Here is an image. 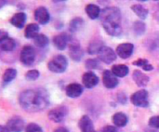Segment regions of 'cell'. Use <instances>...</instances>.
Masks as SVG:
<instances>
[{
  "label": "cell",
  "mask_w": 159,
  "mask_h": 132,
  "mask_svg": "<svg viewBox=\"0 0 159 132\" xmlns=\"http://www.w3.org/2000/svg\"><path fill=\"white\" fill-rule=\"evenodd\" d=\"M19 101L20 106L28 112L42 111L49 104L48 94L43 89L24 90L20 93Z\"/></svg>",
  "instance_id": "cell-1"
},
{
  "label": "cell",
  "mask_w": 159,
  "mask_h": 132,
  "mask_svg": "<svg viewBox=\"0 0 159 132\" xmlns=\"http://www.w3.org/2000/svg\"><path fill=\"white\" fill-rule=\"evenodd\" d=\"M102 24L106 33L111 36H119L122 34L121 11L116 7H104L100 16Z\"/></svg>",
  "instance_id": "cell-2"
},
{
  "label": "cell",
  "mask_w": 159,
  "mask_h": 132,
  "mask_svg": "<svg viewBox=\"0 0 159 132\" xmlns=\"http://www.w3.org/2000/svg\"><path fill=\"white\" fill-rule=\"evenodd\" d=\"M68 61L63 55H56L54 56L48 63V68L49 71L55 74H61L65 72L67 69Z\"/></svg>",
  "instance_id": "cell-3"
},
{
  "label": "cell",
  "mask_w": 159,
  "mask_h": 132,
  "mask_svg": "<svg viewBox=\"0 0 159 132\" xmlns=\"http://www.w3.org/2000/svg\"><path fill=\"white\" fill-rule=\"evenodd\" d=\"M20 59L24 66H31L35 60V51L34 48L29 45L24 46L20 50Z\"/></svg>",
  "instance_id": "cell-4"
},
{
  "label": "cell",
  "mask_w": 159,
  "mask_h": 132,
  "mask_svg": "<svg viewBox=\"0 0 159 132\" xmlns=\"http://www.w3.org/2000/svg\"><path fill=\"white\" fill-rule=\"evenodd\" d=\"M131 103L137 107H148V92L145 89H141L133 93L130 97Z\"/></svg>",
  "instance_id": "cell-5"
},
{
  "label": "cell",
  "mask_w": 159,
  "mask_h": 132,
  "mask_svg": "<svg viewBox=\"0 0 159 132\" xmlns=\"http://www.w3.org/2000/svg\"><path fill=\"white\" fill-rule=\"evenodd\" d=\"M67 114H68V109L65 106H60L49 111L48 116L49 120L56 122V123H61L65 118Z\"/></svg>",
  "instance_id": "cell-6"
},
{
  "label": "cell",
  "mask_w": 159,
  "mask_h": 132,
  "mask_svg": "<svg viewBox=\"0 0 159 132\" xmlns=\"http://www.w3.org/2000/svg\"><path fill=\"white\" fill-rule=\"evenodd\" d=\"M116 55L117 54L111 48L104 46L99 52L98 57H99V60H101L104 63L111 64L112 62H114L116 60Z\"/></svg>",
  "instance_id": "cell-7"
},
{
  "label": "cell",
  "mask_w": 159,
  "mask_h": 132,
  "mask_svg": "<svg viewBox=\"0 0 159 132\" xmlns=\"http://www.w3.org/2000/svg\"><path fill=\"white\" fill-rule=\"evenodd\" d=\"M15 48H16L15 40L10 38L7 33L2 31L0 35V48L3 51H12Z\"/></svg>",
  "instance_id": "cell-8"
},
{
  "label": "cell",
  "mask_w": 159,
  "mask_h": 132,
  "mask_svg": "<svg viewBox=\"0 0 159 132\" xmlns=\"http://www.w3.org/2000/svg\"><path fill=\"white\" fill-rule=\"evenodd\" d=\"M70 41H71V37L67 34H65V33L57 34L52 39L53 45L59 50H64L66 48V47L69 46Z\"/></svg>",
  "instance_id": "cell-9"
},
{
  "label": "cell",
  "mask_w": 159,
  "mask_h": 132,
  "mask_svg": "<svg viewBox=\"0 0 159 132\" xmlns=\"http://www.w3.org/2000/svg\"><path fill=\"white\" fill-rule=\"evenodd\" d=\"M102 82H103L104 87L109 89H115L119 83L117 77L110 70H104L102 74Z\"/></svg>",
  "instance_id": "cell-10"
},
{
  "label": "cell",
  "mask_w": 159,
  "mask_h": 132,
  "mask_svg": "<svg viewBox=\"0 0 159 132\" xmlns=\"http://www.w3.org/2000/svg\"><path fill=\"white\" fill-rule=\"evenodd\" d=\"M134 50V45L131 43H123L120 44L119 46H117L116 48V54L117 56H119V58L126 60L129 59Z\"/></svg>",
  "instance_id": "cell-11"
},
{
  "label": "cell",
  "mask_w": 159,
  "mask_h": 132,
  "mask_svg": "<svg viewBox=\"0 0 159 132\" xmlns=\"http://www.w3.org/2000/svg\"><path fill=\"white\" fill-rule=\"evenodd\" d=\"M34 19L35 20L42 25L48 23L50 20V15L48 10L45 7H39L34 10Z\"/></svg>",
  "instance_id": "cell-12"
},
{
  "label": "cell",
  "mask_w": 159,
  "mask_h": 132,
  "mask_svg": "<svg viewBox=\"0 0 159 132\" xmlns=\"http://www.w3.org/2000/svg\"><path fill=\"white\" fill-rule=\"evenodd\" d=\"M69 55L75 61H79L84 55V52L79 44L77 42H75L72 38L69 43Z\"/></svg>",
  "instance_id": "cell-13"
},
{
  "label": "cell",
  "mask_w": 159,
  "mask_h": 132,
  "mask_svg": "<svg viewBox=\"0 0 159 132\" xmlns=\"http://www.w3.org/2000/svg\"><path fill=\"white\" fill-rule=\"evenodd\" d=\"M83 85L87 89H92L99 83V77L92 72H87L82 76Z\"/></svg>",
  "instance_id": "cell-14"
},
{
  "label": "cell",
  "mask_w": 159,
  "mask_h": 132,
  "mask_svg": "<svg viewBox=\"0 0 159 132\" xmlns=\"http://www.w3.org/2000/svg\"><path fill=\"white\" fill-rule=\"evenodd\" d=\"M7 127L11 132H21L24 130V121L19 116H15L8 120Z\"/></svg>",
  "instance_id": "cell-15"
},
{
  "label": "cell",
  "mask_w": 159,
  "mask_h": 132,
  "mask_svg": "<svg viewBox=\"0 0 159 132\" xmlns=\"http://www.w3.org/2000/svg\"><path fill=\"white\" fill-rule=\"evenodd\" d=\"M81 132H95L92 120L88 116H83L78 123Z\"/></svg>",
  "instance_id": "cell-16"
},
{
  "label": "cell",
  "mask_w": 159,
  "mask_h": 132,
  "mask_svg": "<svg viewBox=\"0 0 159 132\" xmlns=\"http://www.w3.org/2000/svg\"><path fill=\"white\" fill-rule=\"evenodd\" d=\"M83 93V88L80 84L72 83L66 87V95L70 98H77Z\"/></svg>",
  "instance_id": "cell-17"
},
{
  "label": "cell",
  "mask_w": 159,
  "mask_h": 132,
  "mask_svg": "<svg viewBox=\"0 0 159 132\" xmlns=\"http://www.w3.org/2000/svg\"><path fill=\"white\" fill-rule=\"evenodd\" d=\"M133 79H134V81H135V83L139 86V87H145L148 83H149V81H150V78H149V76L148 75H146L145 74H143V73H142L141 71H139V70H135L134 72H133Z\"/></svg>",
  "instance_id": "cell-18"
},
{
  "label": "cell",
  "mask_w": 159,
  "mask_h": 132,
  "mask_svg": "<svg viewBox=\"0 0 159 132\" xmlns=\"http://www.w3.org/2000/svg\"><path fill=\"white\" fill-rule=\"evenodd\" d=\"M25 21H26V15L24 12H18V13L14 14L12 16V18L10 19V23L19 29H20L24 26Z\"/></svg>",
  "instance_id": "cell-19"
},
{
  "label": "cell",
  "mask_w": 159,
  "mask_h": 132,
  "mask_svg": "<svg viewBox=\"0 0 159 132\" xmlns=\"http://www.w3.org/2000/svg\"><path fill=\"white\" fill-rule=\"evenodd\" d=\"M86 13L89 16V18H90L91 20H96L98 18H100L101 16V8L99 7V6L95 5V4H88L86 6Z\"/></svg>",
  "instance_id": "cell-20"
},
{
  "label": "cell",
  "mask_w": 159,
  "mask_h": 132,
  "mask_svg": "<svg viewBox=\"0 0 159 132\" xmlns=\"http://www.w3.org/2000/svg\"><path fill=\"white\" fill-rule=\"evenodd\" d=\"M112 120H113L114 125H116V127H119V128L125 127L129 122V118H128L127 115H125L124 113H120V112L116 113L113 116Z\"/></svg>",
  "instance_id": "cell-21"
},
{
  "label": "cell",
  "mask_w": 159,
  "mask_h": 132,
  "mask_svg": "<svg viewBox=\"0 0 159 132\" xmlns=\"http://www.w3.org/2000/svg\"><path fill=\"white\" fill-rule=\"evenodd\" d=\"M39 32V26L36 23H30L26 26L24 31V35L28 39H34L38 35Z\"/></svg>",
  "instance_id": "cell-22"
},
{
  "label": "cell",
  "mask_w": 159,
  "mask_h": 132,
  "mask_svg": "<svg viewBox=\"0 0 159 132\" xmlns=\"http://www.w3.org/2000/svg\"><path fill=\"white\" fill-rule=\"evenodd\" d=\"M111 71L117 77H125L126 75H129V69L125 64H116V65H114L112 67V70Z\"/></svg>",
  "instance_id": "cell-23"
},
{
  "label": "cell",
  "mask_w": 159,
  "mask_h": 132,
  "mask_svg": "<svg viewBox=\"0 0 159 132\" xmlns=\"http://www.w3.org/2000/svg\"><path fill=\"white\" fill-rule=\"evenodd\" d=\"M131 10L142 20H145L148 16V9H146L144 7H143L142 5H139V4H136V5H133L131 6Z\"/></svg>",
  "instance_id": "cell-24"
},
{
  "label": "cell",
  "mask_w": 159,
  "mask_h": 132,
  "mask_svg": "<svg viewBox=\"0 0 159 132\" xmlns=\"http://www.w3.org/2000/svg\"><path fill=\"white\" fill-rule=\"evenodd\" d=\"M104 47L103 42L102 40H95L92 41L91 43H89V47H88V52L91 55L93 54H99V52L101 51V49Z\"/></svg>",
  "instance_id": "cell-25"
},
{
  "label": "cell",
  "mask_w": 159,
  "mask_h": 132,
  "mask_svg": "<svg viewBox=\"0 0 159 132\" xmlns=\"http://www.w3.org/2000/svg\"><path fill=\"white\" fill-rule=\"evenodd\" d=\"M17 76V71L13 68H8L5 71L2 80H3V86H6L9 84L15 77Z\"/></svg>",
  "instance_id": "cell-26"
},
{
  "label": "cell",
  "mask_w": 159,
  "mask_h": 132,
  "mask_svg": "<svg viewBox=\"0 0 159 132\" xmlns=\"http://www.w3.org/2000/svg\"><path fill=\"white\" fill-rule=\"evenodd\" d=\"M84 25V20L79 18V17H76L75 19H73L70 23H69V30L72 32V33H75L77 31H79Z\"/></svg>",
  "instance_id": "cell-27"
},
{
  "label": "cell",
  "mask_w": 159,
  "mask_h": 132,
  "mask_svg": "<svg viewBox=\"0 0 159 132\" xmlns=\"http://www.w3.org/2000/svg\"><path fill=\"white\" fill-rule=\"evenodd\" d=\"M34 41L35 46L38 47V48H43L47 47L48 45V42H49L48 36L45 35V34H38L34 39Z\"/></svg>",
  "instance_id": "cell-28"
},
{
  "label": "cell",
  "mask_w": 159,
  "mask_h": 132,
  "mask_svg": "<svg viewBox=\"0 0 159 132\" xmlns=\"http://www.w3.org/2000/svg\"><path fill=\"white\" fill-rule=\"evenodd\" d=\"M133 65H136L138 67H142L143 70L147 71V72L152 71L154 69L153 65H151L146 59H139V60H137V61H135L133 62Z\"/></svg>",
  "instance_id": "cell-29"
},
{
  "label": "cell",
  "mask_w": 159,
  "mask_h": 132,
  "mask_svg": "<svg viewBox=\"0 0 159 132\" xmlns=\"http://www.w3.org/2000/svg\"><path fill=\"white\" fill-rule=\"evenodd\" d=\"M146 30V25L143 20H137L133 23V32L137 35H142Z\"/></svg>",
  "instance_id": "cell-30"
},
{
  "label": "cell",
  "mask_w": 159,
  "mask_h": 132,
  "mask_svg": "<svg viewBox=\"0 0 159 132\" xmlns=\"http://www.w3.org/2000/svg\"><path fill=\"white\" fill-rule=\"evenodd\" d=\"M86 67L88 69H99L100 62L97 59H89L86 61Z\"/></svg>",
  "instance_id": "cell-31"
},
{
  "label": "cell",
  "mask_w": 159,
  "mask_h": 132,
  "mask_svg": "<svg viewBox=\"0 0 159 132\" xmlns=\"http://www.w3.org/2000/svg\"><path fill=\"white\" fill-rule=\"evenodd\" d=\"M39 72L37 70H30L26 73L25 75V78L29 81H34L35 79H37L39 77Z\"/></svg>",
  "instance_id": "cell-32"
},
{
  "label": "cell",
  "mask_w": 159,
  "mask_h": 132,
  "mask_svg": "<svg viewBox=\"0 0 159 132\" xmlns=\"http://www.w3.org/2000/svg\"><path fill=\"white\" fill-rule=\"evenodd\" d=\"M25 132H43V130L38 125H36L34 123H31L26 127Z\"/></svg>",
  "instance_id": "cell-33"
},
{
  "label": "cell",
  "mask_w": 159,
  "mask_h": 132,
  "mask_svg": "<svg viewBox=\"0 0 159 132\" xmlns=\"http://www.w3.org/2000/svg\"><path fill=\"white\" fill-rule=\"evenodd\" d=\"M149 126L153 129H159V116H153L149 119V122H148Z\"/></svg>",
  "instance_id": "cell-34"
},
{
  "label": "cell",
  "mask_w": 159,
  "mask_h": 132,
  "mask_svg": "<svg viewBox=\"0 0 159 132\" xmlns=\"http://www.w3.org/2000/svg\"><path fill=\"white\" fill-rule=\"evenodd\" d=\"M101 132H118V131H117V130H116L115 127H113V126H106V127H104V128L102 130V131Z\"/></svg>",
  "instance_id": "cell-35"
},
{
  "label": "cell",
  "mask_w": 159,
  "mask_h": 132,
  "mask_svg": "<svg viewBox=\"0 0 159 132\" xmlns=\"http://www.w3.org/2000/svg\"><path fill=\"white\" fill-rule=\"evenodd\" d=\"M54 132H69V131H68L65 128H63V127H60V128L56 129Z\"/></svg>",
  "instance_id": "cell-36"
},
{
  "label": "cell",
  "mask_w": 159,
  "mask_h": 132,
  "mask_svg": "<svg viewBox=\"0 0 159 132\" xmlns=\"http://www.w3.org/2000/svg\"><path fill=\"white\" fill-rule=\"evenodd\" d=\"M10 130L7 129V127H5V126H2L1 127V130H0V132H9Z\"/></svg>",
  "instance_id": "cell-37"
},
{
  "label": "cell",
  "mask_w": 159,
  "mask_h": 132,
  "mask_svg": "<svg viewBox=\"0 0 159 132\" xmlns=\"http://www.w3.org/2000/svg\"><path fill=\"white\" fill-rule=\"evenodd\" d=\"M54 3H59V2H63V1H66V0H52Z\"/></svg>",
  "instance_id": "cell-38"
},
{
  "label": "cell",
  "mask_w": 159,
  "mask_h": 132,
  "mask_svg": "<svg viewBox=\"0 0 159 132\" xmlns=\"http://www.w3.org/2000/svg\"><path fill=\"white\" fill-rule=\"evenodd\" d=\"M5 3H6V1H5V0H1V5H0V6H1V7H4Z\"/></svg>",
  "instance_id": "cell-39"
},
{
  "label": "cell",
  "mask_w": 159,
  "mask_h": 132,
  "mask_svg": "<svg viewBox=\"0 0 159 132\" xmlns=\"http://www.w3.org/2000/svg\"><path fill=\"white\" fill-rule=\"evenodd\" d=\"M138 1H141V2H145V1H148V0H138Z\"/></svg>",
  "instance_id": "cell-40"
},
{
  "label": "cell",
  "mask_w": 159,
  "mask_h": 132,
  "mask_svg": "<svg viewBox=\"0 0 159 132\" xmlns=\"http://www.w3.org/2000/svg\"><path fill=\"white\" fill-rule=\"evenodd\" d=\"M155 1H158V0H155Z\"/></svg>",
  "instance_id": "cell-41"
}]
</instances>
